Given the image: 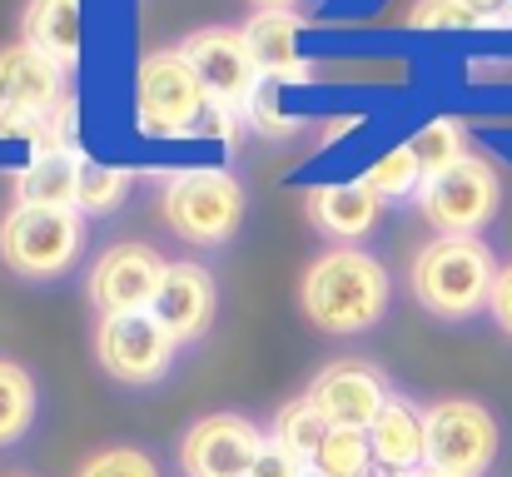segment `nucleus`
Returning <instances> with one entry per match:
<instances>
[{
	"label": "nucleus",
	"instance_id": "1",
	"mask_svg": "<svg viewBox=\"0 0 512 477\" xmlns=\"http://www.w3.org/2000/svg\"><path fill=\"white\" fill-rule=\"evenodd\" d=\"M388 304H393V279H388L383 259H373L368 249H353V244L319 254L299 279L304 318L334 338L368 333L373 323H383Z\"/></svg>",
	"mask_w": 512,
	"mask_h": 477
},
{
	"label": "nucleus",
	"instance_id": "2",
	"mask_svg": "<svg viewBox=\"0 0 512 477\" xmlns=\"http://www.w3.org/2000/svg\"><path fill=\"white\" fill-rule=\"evenodd\" d=\"M493 284H498V259L478 234H438L433 244L413 254V269H408V289L418 309L448 323L483 314L493 299Z\"/></svg>",
	"mask_w": 512,
	"mask_h": 477
},
{
	"label": "nucleus",
	"instance_id": "3",
	"mask_svg": "<svg viewBox=\"0 0 512 477\" xmlns=\"http://www.w3.org/2000/svg\"><path fill=\"white\" fill-rule=\"evenodd\" d=\"M428 458L423 468L443 477H488L503 453V423L478 398H438L423 408Z\"/></svg>",
	"mask_w": 512,
	"mask_h": 477
},
{
	"label": "nucleus",
	"instance_id": "4",
	"mask_svg": "<svg viewBox=\"0 0 512 477\" xmlns=\"http://www.w3.org/2000/svg\"><path fill=\"white\" fill-rule=\"evenodd\" d=\"M160 209L184 244L219 249L244 224V184L229 169H174Z\"/></svg>",
	"mask_w": 512,
	"mask_h": 477
},
{
	"label": "nucleus",
	"instance_id": "5",
	"mask_svg": "<svg viewBox=\"0 0 512 477\" xmlns=\"http://www.w3.org/2000/svg\"><path fill=\"white\" fill-rule=\"evenodd\" d=\"M85 249V224L75 209H40V204H15L0 224V259L20 279H60L75 269Z\"/></svg>",
	"mask_w": 512,
	"mask_h": 477
},
{
	"label": "nucleus",
	"instance_id": "6",
	"mask_svg": "<svg viewBox=\"0 0 512 477\" xmlns=\"http://www.w3.org/2000/svg\"><path fill=\"white\" fill-rule=\"evenodd\" d=\"M174 333L150 314H110L95 323V363L125 388H155L174 368Z\"/></svg>",
	"mask_w": 512,
	"mask_h": 477
},
{
	"label": "nucleus",
	"instance_id": "7",
	"mask_svg": "<svg viewBox=\"0 0 512 477\" xmlns=\"http://www.w3.org/2000/svg\"><path fill=\"white\" fill-rule=\"evenodd\" d=\"M209 95L199 85V75L189 70V60L179 50H155L140 60V80H135V110H140V130L155 140H184L199 130Z\"/></svg>",
	"mask_w": 512,
	"mask_h": 477
},
{
	"label": "nucleus",
	"instance_id": "8",
	"mask_svg": "<svg viewBox=\"0 0 512 477\" xmlns=\"http://www.w3.org/2000/svg\"><path fill=\"white\" fill-rule=\"evenodd\" d=\"M498 204H503V184L483 155H463L453 169L423 179L418 189V209L438 234H478L483 224H493Z\"/></svg>",
	"mask_w": 512,
	"mask_h": 477
},
{
	"label": "nucleus",
	"instance_id": "9",
	"mask_svg": "<svg viewBox=\"0 0 512 477\" xmlns=\"http://www.w3.org/2000/svg\"><path fill=\"white\" fill-rule=\"evenodd\" d=\"M179 55H184L189 70L199 75L204 95H209L214 105L239 110V115L249 110V100H254L259 85H264V75H259V65H254V55H249V45H244V30H234V25H204V30L184 35V40H179Z\"/></svg>",
	"mask_w": 512,
	"mask_h": 477
},
{
	"label": "nucleus",
	"instance_id": "10",
	"mask_svg": "<svg viewBox=\"0 0 512 477\" xmlns=\"http://www.w3.org/2000/svg\"><path fill=\"white\" fill-rule=\"evenodd\" d=\"M269 433L244 413H204L179 438V473L184 477H249Z\"/></svg>",
	"mask_w": 512,
	"mask_h": 477
},
{
	"label": "nucleus",
	"instance_id": "11",
	"mask_svg": "<svg viewBox=\"0 0 512 477\" xmlns=\"http://www.w3.org/2000/svg\"><path fill=\"white\" fill-rule=\"evenodd\" d=\"M304 398L319 408V418L329 428H358V433H368L373 418L383 413V403L393 398V388H388V378L373 363L339 358V363H324L314 373V383L304 388Z\"/></svg>",
	"mask_w": 512,
	"mask_h": 477
},
{
	"label": "nucleus",
	"instance_id": "12",
	"mask_svg": "<svg viewBox=\"0 0 512 477\" xmlns=\"http://www.w3.org/2000/svg\"><path fill=\"white\" fill-rule=\"evenodd\" d=\"M165 269H170V264H165L150 244H110V249L95 259V269H90V279H85V294H90V304L100 309V318L140 314V309L155 304Z\"/></svg>",
	"mask_w": 512,
	"mask_h": 477
},
{
	"label": "nucleus",
	"instance_id": "13",
	"mask_svg": "<svg viewBox=\"0 0 512 477\" xmlns=\"http://www.w3.org/2000/svg\"><path fill=\"white\" fill-rule=\"evenodd\" d=\"M214 309H219V289H214V274L194 259H179L165 269L160 279V294L150 304V314L160 318L174 333V343H199L214 323Z\"/></svg>",
	"mask_w": 512,
	"mask_h": 477
},
{
	"label": "nucleus",
	"instance_id": "14",
	"mask_svg": "<svg viewBox=\"0 0 512 477\" xmlns=\"http://www.w3.org/2000/svg\"><path fill=\"white\" fill-rule=\"evenodd\" d=\"M65 100V70L30 45L0 50V110L50 115Z\"/></svg>",
	"mask_w": 512,
	"mask_h": 477
},
{
	"label": "nucleus",
	"instance_id": "15",
	"mask_svg": "<svg viewBox=\"0 0 512 477\" xmlns=\"http://www.w3.org/2000/svg\"><path fill=\"white\" fill-rule=\"evenodd\" d=\"M244 45L264 80H274V85L309 80V60L299 55V15L294 10H254L244 25Z\"/></svg>",
	"mask_w": 512,
	"mask_h": 477
},
{
	"label": "nucleus",
	"instance_id": "16",
	"mask_svg": "<svg viewBox=\"0 0 512 477\" xmlns=\"http://www.w3.org/2000/svg\"><path fill=\"white\" fill-rule=\"evenodd\" d=\"M20 45L40 50L60 70H75L85 50V5L80 0H30L20 15Z\"/></svg>",
	"mask_w": 512,
	"mask_h": 477
},
{
	"label": "nucleus",
	"instance_id": "17",
	"mask_svg": "<svg viewBox=\"0 0 512 477\" xmlns=\"http://www.w3.org/2000/svg\"><path fill=\"white\" fill-rule=\"evenodd\" d=\"M368 448H373V463L383 468H398V473H423V458H428V433H423V408L403 393H393L383 403V413L373 418L368 428Z\"/></svg>",
	"mask_w": 512,
	"mask_h": 477
},
{
	"label": "nucleus",
	"instance_id": "18",
	"mask_svg": "<svg viewBox=\"0 0 512 477\" xmlns=\"http://www.w3.org/2000/svg\"><path fill=\"white\" fill-rule=\"evenodd\" d=\"M378 214H383V199H378L363 179L309 189V219H314V229H319V234H329V239L353 244V239L373 234Z\"/></svg>",
	"mask_w": 512,
	"mask_h": 477
},
{
	"label": "nucleus",
	"instance_id": "19",
	"mask_svg": "<svg viewBox=\"0 0 512 477\" xmlns=\"http://www.w3.org/2000/svg\"><path fill=\"white\" fill-rule=\"evenodd\" d=\"M80 150H45L15 174V204H40V209H75V184H80Z\"/></svg>",
	"mask_w": 512,
	"mask_h": 477
},
{
	"label": "nucleus",
	"instance_id": "20",
	"mask_svg": "<svg viewBox=\"0 0 512 477\" xmlns=\"http://www.w3.org/2000/svg\"><path fill=\"white\" fill-rule=\"evenodd\" d=\"M40 418V383L25 363L0 358V448H15Z\"/></svg>",
	"mask_w": 512,
	"mask_h": 477
},
{
	"label": "nucleus",
	"instance_id": "21",
	"mask_svg": "<svg viewBox=\"0 0 512 477\" xmlns=\"http://www.w3.org/2000/svg\"><path fill=\"white\" fill-rule=\"evenodd\" d=\"M130 194V169L120 164H100V159H80V184H75V214H115Z\"/></svg>",
	"mask_w": 512,
	"mask_h": 477
},
{
	"label": "nucleus",
	"instance_id": "22",
	"mask_svg": "<svg viewBox=\"0 0 512 477\" xmlns=\"http://www.w3.org/2000/svg\"><path fill=\"white\" fill-rule=\"evenodd\" d=\"M368 468H373V448H368V433L358 428H329V438L309 458L314 477H363Z\"/></svg>",
	"mask_w": 512,
	"mask_h": 477
},
{
	"label": "nucleus",
	"instance_id": "23",
	"mask_svg": "<svg viewBox=\"0 0 512 477\" xmlns=\"http://www.w3.org/2000/svg\"><path fill=\"white\" fill-rule=\"evenodd\" d=\"M269 438H274V443H284L289 453H299V458L309 463V458L319 453V443L329 438V423L319 418V408H314L309 398H294V403H284V408L274 413Z\"/></svg>",
	"mask_w": 512,
	"mask_h": 477
},
{
	"label": "nucleus",
	"instance_id": "24",
	"mask_svg": "<svg viewBox=\"0 0 512 477\" xmlns=\"http://www.w3.org/2000/svg\"><path fill=\"white\" fill-rule=\"evenodd\" d=\"M408 150H413V159H418L423 179H433V174L453 169L458 159L468 155V135H463L458 120H428V125L408 140Z\"/></svg>",
	"mask_w": 512,
	"mask_h": 477
},
{
	"label": "nucleus",
	"instance_id": "25",
	"mask_svg": "<svg viewBox=\"0 0 512 477\" xmlns=\"http://www.w3.org/2000/svg\"><path fill=\"white\" fill-rule=\"evenodd\" d=\"M363 184H368L378 199H408V194L423 189V169H418V159H413L408 145H398V150H388V155H378L368 164Z\"/></svg>",
	"mask_w": 512,
	"mask_h": 477
},
{
	"label": "nucleus",
	"instance_id": "26",
	"mask_svg": "<svg viewBox=\"0 0 512 477\" xmlns=\"http://www.w3.org/2000/svg\"><path fill=\"white\" fill-rule=\"evenodd\" d=\"M75 477H165L160 473V463H155V453H145V448H135V443H115V448H100V453H90Z\"/></svg>",
	"mask_w": 512,
	"mask_h": 477
},
{
	"label": "nucleus",
	"instance_id": "27",
	"mask_svg": "<svg viewBox=\"0 0 512 477\" xmlns=\"http://www.w3.org/2000/svg\"><path fill=\"white\" fill-rule=\"evenodd\" d=\"M418 30H458V25H483L468 0H418L408 15Z\"/></svg>",
	"mask_w": 512,
	"mask_h": 477
},
{
	"label": "nucleus",
	"instance_id": "28",
	"mask_svg": "<svg viewBox=\"0 0 512 477\" xmlns=\"http://www.w3.org/2000/svg\"><path fill=\"white\" fill-rule=\"evenodd\" d=\"M244 120H249V125H259L264 135H289V130H294V120H289V115H279V85H274V80H264V85H259V95L249 100Z\"/></svg>",
	"mask_w": 512,
	"mask_h": 477
},
{
	"label": "nucleus",
	"instance_id": "29",
	"mask_svg": "<svg viewBox=\"0 0 512 477\" xmlns=\"http://www.w3.org/2000/svg\"><path fill=\"white\" fill-rule=\"evenodd\" d=\"M249 477H314V473H309V463H304L299 453H289L284 443L269 438V443L259 448V458H254Z\"/></svg>",
	"mask_w": 512,
	"mask_h": 477
},
{
	"label": "nucleus",
	"instance_id": "30",
	"mask_svg": "<svg viewBox=\"0 0 512 477\" xmlns=\"http://www.w3.org/2000/svg\"><path fill=\"white\" fill-rule=\"evenodd\" d=\"M45 130V115H20V110H0V140H25L35 145Z\"/></svg>",
	"mask_w": 512,
	"mask_h": 477
},
{
	"label": "nucleus",
	"instance_id": "31",
	"mask_svg": "<svg viewBox=\"0 0 512 477\" xmlns=\"http://www.w3.org/2000/svg\"><path fill=\"white\" fill-rule=\"evenodd\" d=\"M488 314H493V323H498V328L512 338V264H503V269H498V284H493Z\"/></svg>",
	"mask_w": 512,
	"mask_h": 477
},
{
	"label": "nucleus",
	"instance_id": "32",
	"mask_svg": "<svg viewBox=\"0 0 512 477\" xmlns=\"http://www.w3.org/2000/svg\"><path fill=\"white\" fill-rule=\"evenodd\" d=\"M478 10L483 25H498V20H512V0H468Z\"/></svg>",
	"mask_w": 512,
	"mask_h": 477
},
{
	"label": "nucleus",
	"instance_id": "33",
	"mask_svg": "<svg viewBox=\"0 0 512 477\" xmlns=\"http://www.w3.org/2000/svg\"><path fill=\"white\" fill-rule=\"evenodd\" d=\"M363 477H418V473H398V468H383V463H373Z\"/></svg>",
	"mask_w": 512,
	"mask_h": 477
},
{
	"label": "nucleus",
	"instance_id": "34",
	"mask_svg": "<svg viewBox=\"0 0 512 477\" xmlns=\"http://www.w3.org/2000/svg\"><path fill=\"white\" fill-rule=\"evenodd\" d=\"M254 5H259V10H289L294 0H254Z\"/></svg>",
	"mask_w": 512,
	"mask_h": 477
},
{
	"label": "nucleus",
	"instance_id": "35",
	"mask_svg": "<svg viewBox=\"0 0 512 477\" xmlns=\"http://www.w3.org/2000/svg\"><path fill=\"white\" fill-rule=\"evenodd\" d=\"M418 477H443V473H428V468H423V473H418Z\"/></svg>",
	"mask_w": 512,
	"mask_h": 477
},
{
	"label": "nucleus",
	"instance_id": "36",
	"mask_svg": "<svg viewBox=\"0 0 512 477\" xmlns=\"http://www.w3.org/2000/svg\"><path fill=\"white\" fill-rule=\"evenodd\" d=\"M10 477H20V473H10Z\"/></svg>",
	"mask_w": 512,
	"mask_h": 477
}]
</instances>
